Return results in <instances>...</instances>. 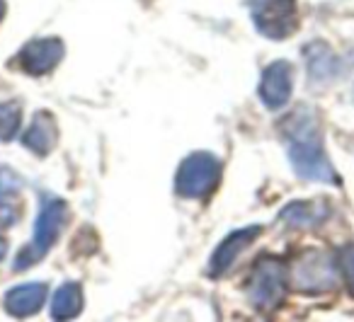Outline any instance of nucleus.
<instances>
[{
  "instance_id": "obj_6",
  "label": "nucleus",
  "mask_w": 354,
  "mask_h": 322,
  "mask_svg": "<svg viewBox=\"0 0 354 322\" xmlns=\"http://www.w3.org/2000/svg\"><path fill=\"white\" fill-rule=\"evenodd\" d=\"M252 22L260 35L286 39L296 32V0H250Z\"/></svg>"
},
{
  "instance_id": "obj_19",
  "label": "nucleus",
  "mask_w": 354,
  "mask_h": 322,
  "mask_svg": "<svg viewBox=\"0 0 354 322\" xmlns=\"http://www.w3.org/2000/svg\"><path fill=\"white\" fill-rule=\"evenodd\" d=\"M6 252H8V240H6V238H0V259L6 257Z\"/></svg>"
},
{
  "instance_id": "obj_8",
  "label": "nucleus",
  "mask_w": 354,
  "mask_h": 322,
  "mask_svg": "<svg viewBox=\"0 0 354 322\" xmlns=\"http://www.w3.org/2000/svg\"><path fill=\"white\" fill-rule=\"evenodd\" d=\"M64 59V41L49 37V39H35L20 51V66L30 75H46L56 68Z\"/></svg>"
},
{
  "instance_id": "obj_14",
  "label": "nucleus",
  "mask_w": 354,
  "mask_h": 322,
  "mask_svg": "<svg viewBox=\"0 0 354 322\" xmlns=\"http://www.w3.org/2000/svg\"><path fill=\"white\" fill-rule=\"evenodd\" d=\"M22 124V104L10 100V102H0V141H10L17 136Z\"/></svg>"
},
{
  "instance_id": "obj_18",
  "label": "nucleus",
  "mask_w": 354,
  "mask_h": 322,
  "mask_svg": "<svg viewBox=\"0 0 354 322\" xmlns=\"http://www.w3.org/2000/svg\"><path fill=\"white\" fill-rule=\"evenodd\" d=\"M17 220V209L15 206H0V225L8 228Z\"/></svg>"
},
{
  "instance_id": "obj_5",
  "label": "nucleus",
  "mask_w": 354,
  "mask_h": 322,
  "mask_svg": "<svg viewBox=\"0 0 354 322\" xmlns=\"http://www.w3.org/2000/svg\"><path fill=\"white\" fill-rule=\"evenodd\" d=\"M221 165L212 153H192L187 155L175 175V191L185 199H204L218 184Z\"/></svg>"
},
{
  "instance_id": "obj_2",
  "label": "nucleus",
  "mask_w": 354,
  "mask_h": 322,
  "mask_svg": "<svg viewBox=\"0 0 354 322\" xmlns=\"http://www.w3.org/2000/svg\"><path fill=\"white\" fill-rule=\"evenodd\" d=\"M286 286H289V272L281 259L265 254L255 262L252 276L248 281V298L257 310H274L286 296Z\"/></svg>"
},
{
  "instance_id": "obj_20",
  "label": "nucleus",
  "mask_w": 354,
  "mask_h": 322,
  "mask_svg": "<svg viewBox=\"0 0 354 322\" xmlns=\"http://www.w3.org/2000/svg\"><path fill=\"white\" fill-rule=\"evenodd\" d=\"M3 12H6V3L0 0V17H3Z\"/></svg>"
},
{
  "instance_id": "obj_7",
  "label": "nucleus",
  "mask_w": 354,
  "mask_h": 322,
  "mask_svg": "<svg viewBox=\"0 0 354 322\" xmlns=\"http://www.w3.org/2000/svg\"><path fill=\"white\" fill-rule=\"evenodd\" d=\"M294 90V66L289 61H274L267 66L260 80V100L267 109H281L289 104Z\"/></svg>"
},
{
  "instance_id": "obj_13",
  "label": "nucleus",
  "mask_w": 354,
  "mask_h": 322,
  "mask_svg": "<svg viewBox=\"0 0 354 322\" xmlns=\"http://www.w3.org/2000/svg\"><path fill=\"white\" fill-rule=\"evenodd\" d=\"M80 310H83V288L75 281H66L64 286H59V291L54 293L51 317H54V320H71V317H78Z\"/></svg>"
},
{
  "instance_id": "obj_16",
  "label": "nucleus",
  "mask_w": 354,
  "mask_h": 322,
  "mask_svg": "<svg viewBox=\"0 0 354 322\" xmlns=\"http://www.w3.org/2000/svg\"><path fill=\"white\" fill-rule=\"evenodd\" d=\"M337 267H339V274L347 278V286L349 291L354 293V245H347V247L339 252L337 257Z\"/></svg>"
},
{
  "instance_id": "obj_10",
  "label": "nucleus",
  "mask_w": 354,
  "mask_h": 322,
  "mask_svg": "<svg viewBox=\"0 0 354 322\" xmlns=\"http://www.w3.org/2000/svg\"><path fill=\"white\" fill-rule=\"evenodd\" d=\"M46 283L39 281H30V283H20V286L10 288L6 296V310L12 317H30L37 310H41L46 301Z\"/></svg>"
},
{
  "instance_id": "obj_3",
  "label": "nucleus",
  "mask_w": 354,
  "mask_h": 322,
  "mask_svg": "<svg viewBox=\"0 0 354 322\" xmlns=\"http://www.w3.org/2000/svg\"><path fill=\"white\" fill-rule=\"evenodd\" d=\"M64 223H66V204L61 199L44 196L39 206V216H37V223H35V240H32L25 249H20V254H17V259H15V272L39 262L51 249V245L56 243Z\"/></svg>"
},
{
  "instance_id": "obj_15",
  "label": "nucleus",
  "mask_w": 354,
  "mask_h": 322,
  "mask_svg": "<svg viewBox=\"0 0 354 322\" xmlns=\"http://www.w3.org/2000/svg\"><path fill=\"white\" fill-rule=\"evenodd\" d=\"M306 54L310 56V59H308L310 78L323 80V78H330V75L335 73V64H333L335 59H333V54H330L328 46L318 44L315 49H313V46H308V49H306Z\"/></svg>"
},
{
  "instance_id": "obj_4",
  "label": "nucleus",
  "mask_w": 354,
  "mask_h": 322,
  "mask_svg": "<svg viewBox=\"0 0 354 322\" xmlns=\"http://www.w3.org/2000/svg\"><path fill=\"white\" fill-rule=\"evenodd\" d=\"M289 281L299 293H330L337 288L339 267L328 252L310 249L291 264Z\"/></svg>"
},
{
  "instance_id": "obj_12",
  "label": "nucleus",
  "mask_w": 354,
  "mask_h": 322,
  "mask_svg": "<svg viewBox=\"0 0 354 322\" xmlns=\"http://www.w3.org/2000/svg\"><path fill=\"white\" fill-rule=\"evenodd\" d=\"M330 216L325 201H294L281 211V220L291 228H315Z\"/></svg>"
},
{
  "instance_id": "obj_17",
  "label": "nucleus",
  "mask_w": 354,
  "mask_h": 322,
  "mask_svg": "<svg viewBox=\"0 0 354 322\" xmlns=\"http://www.w3.org/2000/svg\"><path fill=\"white\" fill-rule=\"evenodd\" d=\"M17 187H20V182H17V177L10 170H0V199L12 194Z\"/></svg>"
},
{
  "instance_id": "obj_1",
  "label": "nucleus",
  "mask_w": 354,
  "mask_h": 322,
  "mask_svg": "<svg viewBox=\"0 0 354 322\" xmlns=\"http://www.w3.org/2000/svg\"><path fill=\"white\" fill-rule=\"evenodd\" d=\"M284 136L289 143V160L296 175L304 180L325 182V184H337V172L330 165L325 155L323 138L315 117L308 109H299L284 122Z\"/></svg>"
},
{
  "instance_id": "obj_11",
  "label": "nucleus",
  "mask_w": 354,
  "mask_h": 322,
  "mask_svg": "<svg viewBox=\"0 0 354 322\" xmlns=\"http://www.w3.org/2000/svg\"><path fill=\"white\" fill-rule=\"evenodd\" d=\"M32 153L37 155H49L56 148V141H59V126H56V119L51 117L49 112H37L35 122L30 124L25 133L20 138Z\"/></svg>"
},
{
  "instance_id": "obj_9",
  "label": "nucleus",
  "mask_w": 354,
  "mask_h": 322,
  "mask_svg": "<svg viewBox=\"0 0 354 322\" xmlns=\"http://www.w3.org/2000/svg\"><path fill=\"white\" fill-rule=\"evenodd\" d=\"M260 225H248V228H241V230H233L216 249H214V257H212V276H223L228 269L233 267L241 252L245 247H250L252 243L257 240L260 235Z\"/></svg>"
}]
</instances>
